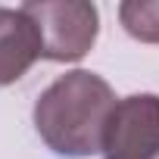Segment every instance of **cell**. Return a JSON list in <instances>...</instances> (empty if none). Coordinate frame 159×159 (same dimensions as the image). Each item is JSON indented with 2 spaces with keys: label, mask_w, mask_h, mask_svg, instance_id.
I'll return each instance as SVG.
<instances>
[{
  "label": "cell",
  "mask_w": 159,
  "mask_h": 159,
  "mask_svg": "<svg viewBox=\"0 0 159 159\" xmlns=\"http://www.w3.org/2000/svg\"><path fill=\"white\" fill-rule=\"evenodd\" d=\"M116 103L119 97L103 75L91 69H72L41 91L31 122L50 153L84 159L103 153L106 125Z\"/></svg>",
  "instance_id": "obj_1"
},
{
  "label": "cell",
  "mask_w": 159,
  "mask_h": 159,
  "mask_svg": "<svg viewBox=\"0 0 159 159\" xmlns=\"http://www.w3.org/2000/svg\"><path fill=\"white\" fill-rule=\"evenodd\" d=\"M41 34V59L50 62H78L91 53L100 34V13L84 0L59 3H22L19 7Z\"/></svg>",
  "instance_id": "obj_2"
},
{
  "label": "cell",
  "mask_w": 159,
  "mask_h": 159,
  "mask_svg": "<svg viewBox=\"0 0 159 159\" xmlns=\"http://www.w3.org/2000/svg\"><path fill=\"white\" fill-rule=\"evenodd\" d=\"M159 153V94L122 97L109 116L103 159H153Z\"/></svg>",
  "instance_id": "obj_3"
},
{
  "label": "cell",
  "mask_w": 159,
  "mask_h": 159,
  "mask_svg": "<svg viewBox=\"0 0 159 159\" xmlns=\"http://www.w3.org/2000/svg\"><path fill=\"white\" fill-rule=\"evenodd\" d=\"M41 59V34L22 10L0 7V88L16 84Z\"/></svg>",
  "instance_id": "obj_4"
},
{
  "label": "cell",
  "mask_w": 159,
  "mask_h": 159,
  "mask_svg": "<svg viewBox=\"0 0 159 159\" xmlns=\"http://www.w3.org/2000/svg\"><path fill=\"white\" fill-rule=\"evenodd\" d=\"M122 28L140 44H159V0H125L119 3Z\"/></svg>",
  "instance_id": "obj_5"
},
{
  "label": "cell",
  "mask_w": 159,
  "mask_h": 159,
  "mask_svg": "<svg viewBox=\"0 0 159 159\" xmlns=\"http://www.w3.org/2000/svg\"><path fill=\"white\" fill-rule=\"evenodd\" d=\"M153 159H159V153H156V156H153Z\"/></svg>",
  "instance_id": "obj_6"
}]
</instances>
